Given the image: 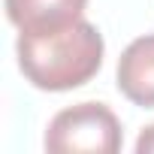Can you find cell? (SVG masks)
Wrapping results in <instances>:
<instances>
[{"label":"cell","instance_id":"obj_1","mask_svg":"<svg viewBox=\"0 0 154 154\" xmlns=\"http://www.w3.org/2000/svg\"><path fill=\"white\" fill-rule=\"evenodd\" d=\"M18 69L39 91H72L91 82L103 66V36L100 30L75 18L69 24L21 33L18 45Z\"/></svg>","mask_w":154,"mask_h":154},{"label":"cell","instance_id":"obj_2","mask_svg":"<svg viewBox=\"0 0 154 154\" xmlns=\"http://www.w3.org/2000/svg\"><path fill=\"white\" fill-rule=\"evenodd\" d=\"M121 148V121L103 103H79L57 112L45 130L48 154H115Z\"/></svg>","mask_w":154,"mask_h":154},{"label":"cell","instance_id":"obj_3","mask_svg":"<svg viewBox=\"0 0 154 154\" xmlns=\"http://www.w3.org/2000/svg\"><path fill=\"white\" fill-rule=\"evenodd\" d=\"M118 88L136 106H154V33L133 39L118 60Z\"/></svg>","mask_w":154,"mask_h":154},{"label":"cell","instance_id":"obj_4","mask_svg":"<svg viewBox=\"0 0 154 154\" xmlns=\"http://www.w3.org/2000/svg\"><path fill=\"white\" fill-rule=\"evenodd\" d=\"M88 0H6V15L21 33L51 30L82 18Z\"/></svg>","mask_w":154,"mask_h":154},{"label":"cell","instance_id":"obj_5","mask_svg":"<svg viewBox=\"0 0 154 154\" xmlns=\"http://www.w3.org/2000/svg\"><path fill=\"white\" fill-rule=\"evenodd\" d=\"M136 151L139 154H154V124L139 136V142H136Z\"/></svg>","mask_w":154,"mask_h":154}]
</instances>
